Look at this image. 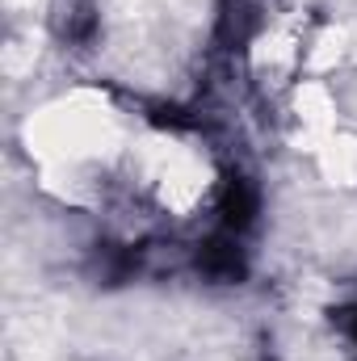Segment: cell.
<instances>
[{
  "instance_id": "6da1fadb",
  "label": "cell",
  "mask_w": 357,
  "mask_h": 361,
  "mask_svg": "<svg viewBox=\"0 0 357 361\" xmlns=\"http://www.w3.org/2000/svg\"><path fill=\"white\" fill-rule=\"evenodd\" d=\"M345 328H349V336H353V345H357V307L345 311Z\"/></svg>"
}]
</instances>
